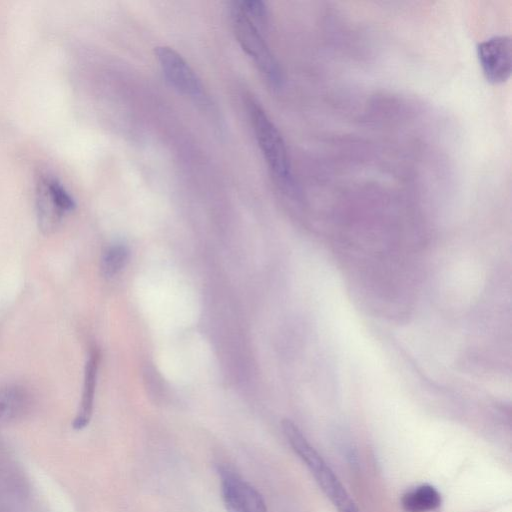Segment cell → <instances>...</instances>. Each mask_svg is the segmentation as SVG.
<instances>
[{
	"label": "cell",
	"instance_id": "1",
	"mask_svg": "<svg viewBox=\"0 0 512 512\" xmlns=\"http://www.w3.org/2000/svg\"><path fill=\"white\" fill-rule=\"evenodd\" d=\"M282 430L289 445L305 463L323 493L338 512H359L357 506L322 456L290 420L282 421Z\"/></svg>",
	"mask_w": 512,
	"mask_h": 512
},
{
	"label": "cell",
	"instance_id": "2",
	"mask_svg": "<svg viewBox=\"0 0 512 512\" xmlns=\"http://www.w3.org/2000/svg\"><path fill=\"white\" fill-rule=\"evenodd\" d=\"M247 109L255 138L273 177L282 188L293 189L291 164L281 133L257 100L248 98Z\"/></svg>",
	"mask_w": 512,
	"mask_h": 512
},
{
	"label": "cell",
	"instance_id": "3",
	"mask_svg": "<svg viewBox=\"0 0 512 512\" xmlns=\"http://www.w3.org/2000/svg\"><path fill=\"white\" fill-rule=\"evenodd\" d=\"M231 22L243 51L272 87H280L283 82L282 72L264 39L263 31L246 17L235 2L231 7Z\"/></svg>",
	"mask_w": 512,
	"mask_h": 512
},
{
	"label": "cell",
	"instance_id": "4",
	"mask_svg": "<svg viewBox=\"0 0 512 512\" xmlns=\"http://www.w3.org/2000/svg\"><path fill=\"white\" fill-rule=\"evenodd\" d=\"M75 202L64 186L54 177L41 175L37 182L36 209L41 230L49 233L72 211Z\"/></svg>",
	"mask_w": 512,
	"mask_h": 512
},
{
	"label": "cell",
	"instance_id": "5",
	"mask_svg": "<svg viewBox=\"0 0 512 512\" xmlns=\"http://www.w3.org/2000/svg\"><path fill=\"white\" fill-rule=\"evenodd\" d=\"M218 473L227 512H267L261 494L232 468L221 465Z\"/></svg>",
	"mask_w": 512,
	"mask_h": 512
},
{
	"label": "cell",
	"instance_id": "6",
	"mask_svg": "<svg viewBox=\"0 0 512 512\" xmlns=\"http://www.w3.org/2000/svg\"><path fill=\"white\" fill-rule=\"evenodd\" d=\"M476 50L482 72L490 83H503L510 77L512 69L510 36H492L480 42Z\"/></svg>",
	"mask_w": 512,
	"mask_h": 512
},
{
	"label": "cell",
	"instance_id": "7",
	"mask_svg": "<svg viewBox=\"0 0 512 512\" xmlns=\"http://www.w3.org/2000/svg\"><path fill=\"white\" fill-rule=\"evenodd\" d=\"M155 55L165 78L175 89L194 99L203 97L204 87L200 78L177 51L159 46Z\"/></svg>",
	"mask_w": 512,
	"mask_h": 512
},
{
	"label": "cell",
	"instance_id": "8",
	"mask_svg": "<svg viewBox=\"0 0 512 512\" xmlns=\"http://www.w3.org/2000/svg\"><path fill=\"white\" fill-rule=\"evenodd\" d=\"M31 395L20 385H6L0 388V425H7L22 419L30 410Z\"/></svg>",
	"mask_w": 512,
	"mask_h": 512
},
{
	"label": "cell",
	"instance_id": "9",
	"mask_svg": "<svg viewBox=\"0 0 512 512\" xmlns=\"http://www.w3.org/2000/svg\"><path fill=\"white\" fill-rule=\"evenodd\" d=\"M99 357V351L94 348L90 351L86 362L81 403L73 421V427L76 430L86 427L92 415Z\"/></svg>",
	"mask_w": 512,
	"mask_h": 512
},
{
	"label": "cell",
	"instance_id": "10",
	"mask_svg": "<svg viewBox=\"0 0 512 512\" xmlns=\"http://www.w3.org/2000/svg\"><path fill=\"white\" fill-rule=\"evenodd\" d=\"M405 512H430L441 505L440 493L429 484L407 491L401 500Z\"/></svg>",
	"mask_w": 512,
	"mask_h": 512
},
{
	"label": "cell",
	"instance_id": "11",
	"mask_svg": "<svg viewBox=\"0 0 512 512\" xmlns=\"http://www.w3.org/2000/svg\"><path fill=\"white\" fill-rule=\"evenodd\" d=\"M129 250L125 245L115 244L110 246L103 254L101 271L105 277L111 278L118 274L126 265Z\"/></svg>",
	"mask_w": 512,
	"mask_h": 512
},
{
	"label": "cell",
	"instance_id": "12",
	"mask_svg": "<svg viewBox=\"0 0 512 512\" xmlns=\"http://www.w3.org/2000/svg\"><path fill=\"white\" fill-rule=\"evenodd\" d=\"M235 3L251 22L264 31L268 22V10L262 1L242 0Z\"/></svg>",
	"mask_w": 512,
	"mask_h": 512
}]
</instances>
